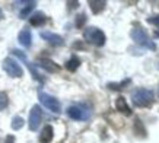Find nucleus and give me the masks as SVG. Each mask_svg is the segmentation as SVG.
Returning a JSON list of instances; mask_svg holds the SVG:
<instances>
[{
	"mask_svg": "<svg viewBox=\"0 0 159 143\" xmlns=\"http://www.w3.org/2000/svg\"><path fill=\"white\" fill-rule=\"evenodd\" d=\"M5 143H15V136H12V134H9V136L6 137Z\"/></svg>",
	"mask_w": 159,
	"mask_h": 143,
	"instance_id": "23",
	"label": "nucleus"
},
{
	"mask_svg": "<svg viewBox=\"0 0 159 143\" xmlns=\"http://www.w3.org/2000/svg\"><path fill=\"white\" fill-rule=\"evenodd\" d=\"M39 67H43L44 70H47L48 73H57L60 72V66L56 64L53 60H50V58H39L38 63H37Z\"/></svg>",
	"mask_w": 159,
	"mask_h": 143,
	"instance_id": "9",
	"label": "nucleus"
},
{
	"mask_svg": "<svg viewBox=\"0 0 159 143\" xmlns=\"http://www.w3.org/2000/svg\"><path fill=\"white\" fill-rule=\"evenodd\" d=\"M89 6H91L92 12H93L95 15H98L105 9L107 2H104V0H101V2H99V0H91V2H89Z\"/></svg>",
	"mask_w": 159,
	"mask_h": 143,
	"instance_id": "15",
	"label": "nucleus"
},
{
	"mask_svg": "<svg viewBox=\"0 0 159 143\" xmlns=\"http://www.w3.org/2000/svg\"><path fill=\"white\" fill-rule=\"evenodd\" d=\"M3 69L10 77H20L24 75V70H22L20 64L12 57H6L3 60Z\"/></svg>",
	"mask_w": 159,
	"mask_h": 143,
	"instance_id": "5",
	"label": "nucleus"
},
{
	"mask_svg": "<svg viewBox=\"0 0 159 143\" xmlns=\"http://www.w3.org/2000/svg\"><path fill=\"white\" fill-rule=\"evenodd\" d=\"M85 21H86V16L85 15H79L76 19V26L77 28H82V25L85 24Z\"/></svg>",
	"mask_w": 159,
	"mask_h": 143,
	"instance_id": "21",
	"label": "nucleus"
},
{
	"mask_svg": "<svg viewBox=\"0 0 159 143\" xmlns=\"http://www.w3.org/2000/svg\"><path fill=\"white\" fill-rule=\"evenodd\" d=\"M131 38H133V41H134L136 44H139V45H142V47H146L149 48V50H155V44L150 41V38L148 37V34H146L145 29H142L140 26H136V28L131 29Z\"/></svg>",
	"mask_w": 159,
	"mask_h": 143,
	"instance_id": "3",
	"label": "nucleus"
},
{
	"mask_svg": "<svg viewBox=\"0 0 159 143\" xmlns=\"http://www.w3.org/2000/svg\"><path fill=\"white\" fill-rule=\"evenodd\" d=\"M134 133H137L139 136H142V137H145V136H146V131H145V129H143V124H142V121H140V120H136V123H134Z\"/></svg>",
	"mask_w": 159,
	"mask_h": 143,
	"instance_id": "19",
	"label": "nucleus"
},
{
	"mask_svg": "<svg viewBox=\"0 0 159 143\" xmlns=\"http://www.w3.org/2000/svg\"><path fill=\"white\" fill-rule=\"evenodd\" d=\"M45 22H47V18H45V15L43 12H37L29 18V24L32 26H43Z\"/></svg>",
	"mask_w": 159,
	"mask_h": 143,
	"instance_id": "14",
	"label": "nucleus"
},
{
	"mask_svg": "<svg viewBox=\"0 0 159 143\" xmlns=\"http://www.w3.org/2000/svg\"><path fill=\"white\" fill-rule=\"evenodd\" d=\"M41 38H44L47 43H50L51 45H56V47H60V45L64 44L63 37H60L58 34L51 32V31H43L41 32Z\"/></svg>",
	"mask_w": 159,
	"mask_h": 143,
	"instance_id": "7",
	"label": "nucleus"
},
{
	"mask_svg": "<svg viewBox=\"0 0 159 143\" xmlns=\"http://www.w3.org/2000/svg\"><path fill=\"white\" fill-rule=\"evenodd\" d=\"M158 94H159V91H158Z\"/></svg>",
	"mask_w": 159,
	"mask_h": 143,
	"instance_id": "26",
	"label": "nucleus"
},
{
	"mask_svg": "<svg viewBox=\"0 0 159 143\" xmlns=\"http://www.w3.org/2000/svg\"><path fill=\"white\" fill-rule=\"evenodd\" d=\"M116 108L117 111H120V113H124L125 115H130L131 114V110L129 104H127V101H125L124 96H118L116 99Z\"/></svg>",
	"mask_w": 159,
	"mask_h": 143,
	"instance_id": "13",
	"label": "nucleus"
},
{
	"mask_svg": "<svg viewBox=\"0 0 159 143\" xmlns=\"http://www.w3.org/2000/svg\"><path fill=\"white\" fill-rule=\"evenodd\" d=\"M155 35H156V37L159 38V29H156V31H155Z\"/></svg>",
	"mask_w": 159,
	"mask_h": 143,
	"instance_id": "24",
	"label": "nucleus"
},
{
	"mask_svg": "<svg viewBox=\"0 0 159 143\" xmlns=\"http://www.w3.org/2000/svg\"><path fill=\"white\" fill-rule=\"evenodd\" d=\"M38 98L41 101V104L50 110L51 113L54 114H58L60 111H61V105H60V101L57 98H54L53 95H48V94H45V92H39L38 94Z\"/></svg>",
	"mask_w": 159,
	"mask_h": 143,
	"instance_id": "4",
	"label": "nucleus"
},
{
	"mask_svg": "<svg viewBox=\"0 0 159 143\" xmlns=\"http://www.w3.org/2000/svg\"><path fill=\"white\" fill-rule=\"evenodd\" d=\"M24 5H25V7L19 12V18H22V19H25L28 16L31 10H34V7L37 6V2H25Z\"/></svg>",
	"mask_w": 159,
	"mask_h": 143,
	"instance_id": "16",
	"label": "nucleus"
},
{
	"mask_svg": "<svg viewBox=\"0 0 159 143\" xmlns=\"http://www.w3.org/2000/svg\"><path fill=\"white\" fill-rule=\"evenodd\" d=\"M67 115L73 120H86L88 117H89V114H88L86 111H83L80 107H76V105L69 107L67 108Z\"/></svg>",
	"mask_w": 159,
	"mask_h": 143,
	"instance_id": "8",
	"label": "nucleus"
},
{
	"mask_svg": "<svg viewBox=\"0 0 159 143\" xmlns=\"http://www.w3.org/2000/svg\"><path fill=\"white\" fill-rule=\"evenodd\" d=\"M41 120H43V111H41V107H39V105H34L32 110H31V113H29V120H28L29 130L35 131V130L39 127Z\"/></svg>",
	"mask_w": 159,
	"mask_h": 143,
	"instance_id": "6",
	"label": "nucleus"
},
{
	"mask_svg": "<svg viewBox=\"0 0 159 143\" xmlns=\"http://www.w3.org/2000/svg\"><path fill=\"white\" fill-rule=\"evenodd\" d=\"M24 118L22 117H19V115H16V117H13V120H12V129L13 130H20L22 127H24Z\"/></svg>",
	"mask_w": 159,
	"mask_h": 143,
	"instance_id": "18",
	"label": "nucleus"
},
{
	"mask_svg": "<svg viewBox=\"0 0 159 143\" xmlns=\"http://www.w3.org/2000/svg\"><path fill=\"white\" fill-rule=\"evenodd\" d=\"M13 54H15V56H18V57H19L20 60H22V62L26 63V66H28V69L31 70V73H32V76H34V79H37V81H43V79H41V76H39V73H38L37 70H35V67L28 62V58H26V56H25L24 53L19 51V50H13Z\"/></svg>",
	"mask_w": 159,
	"mask_h": 143,
	"instance_id": "10",
	"label": "nucleus"
},
{
	"mask_svg": "<svg viewBox=\"0 0 159 143\" xmlns=\"http://www.w3.org/2000/svg\"><path fill=\"white\" fill-rule=\"evenodd\" d=\"M83 37H85V39H86L88 43L93 44V45H97V47H102L107 41L105 34L102 32L99 28H95V26H89V28L85 29Z\"/></svg>",
	"mask_w": 159,
	"mask_h": 143,
	"instance_id": "2",
	"label": "nucleus"
},
{
	"mask_svg": "<svg viewBox=\"0 0 159 143\" xmlns=\"http://www.w3.org/2000/svg\"><path fill=\"white\" fill-rule=\"evenodd\" d=\"M54 137V130L51 126H45L43 130H41V134H39V143H51Z\"/></svg>",
	"mask_w": 159,
	"mask_h": 143,
	"instance_id": "11",
	"label": "nucleus"
},
{
	"mask_svg": "<svg viewBox=\"0 0 159 143\" xmlns=\"http://www.w3.org/2000/svg\"><path fill=\"white\" fill-rule=\"evenodd\" d=\"M18 38H19V43L22 47H25V48L31 47V44H32V35H31V31H29L28 28L22 29L19 32V37H18Z\"/></svg>",
	"mask_w": 159,
	"mask_h": 143,
	"instance_id": "12",
	"label": "nucleus"
},
{
	"mask_svg": "<svg viewBox=\"0 0 159 143\" xmlns=\"http://www.w3.org/2000/svg\"><path fill=\"white\" fill-rule=\"evenodd\" d=\"M7 104H9V98H7V95H6L5 92H0V111L5 110L6 107H7Z\"/></svg>",
	"mask_w": 159,
	"mask_h": 143,
	"instance_id": "20",
	"label": "nucleus"
},
{
	"mask_svg": "<svg viewBox=\"0 0 159 143\" xmlns=\"http://www.w3.org/2000/svg\"><path fill=\"white\" fill-rule=\"evenodd\" d=\"M79 64H80V60H79L76 56H73V57L66 63V69H67L69 72H76V69L79 67Z\"/></svg>",
	"mask_w": 159,
	"mask_h": 143,
	"instance_id": "17",
	"label": "nucleus"
},
{
	"mask_svg": "<svg viewBox=\"0 0 159 143\" xmlns=\"http://www.w3.org/2000/svg\"><path fill=\"white\" fill-rule=\"evenodd\" d=\"M149 24L159 26V15L158 16H152V18H149Z\"/></svg>",
	"mask_w": 159,
	"mask_h": 143,
	"instance_id": "22",
	"label": "nucleus"
},
{
	"mask_svg": "<svg viewBox=\"0 0 159 143\" xmlns=\"http://www.w3.org/2000/svg\"><path fill=\"white\" fill-rule=\"evenodd\" d=\"M131 101L136 107H150L153 104V92L146 89V88H137L131 92Z\"/></svg>",
	"mask_w": 159,
	"mask_h": 143,
	"instance_id": "1",
	"label": "nucleus"
},
{
	"mask_svg": "<svg viewBox=\"0 0 159 143\" xmlns=\"http://www.w3.org/2000/svg\"><path fill=\"white\" fill-rule=\"evenodd\" d=\"M2 18H3V10L0 9V19H2Z\"/></svg>",
	"mask_w": 159,
	"mask_h": 143,
	"instance_id": "25",
	"label": "nucleus"
}]
</instances>
